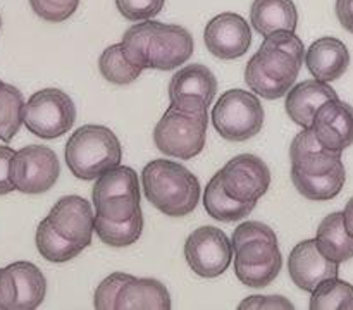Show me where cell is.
<instances>
[{
  "instance_id": "1f68e13d",
  "label": "cell",
  "mask_w": 353,
  "mask_h": 310,
  "mask_svg": "<svg viewBox=\"0 0 353 310\" xmlns=\"http://www.w3.org/2000/svg\"><path fill=\"white\" fill-rule=\"evenodd\" d=\"M81 0H30L33 12L47 23H62L78 9Z\"/></svg>"
},
{
  "instance_id": "e0dca14e",
  "label": "cell",
  "mask_w": 353,
  "mask_h": 310,
  "mask_svg": "<svg viewBox=\"0 0 353 310\" xmlns=\"http://www.w3.org/2000/svg\"><path fill=\"white\" fill-rule=\"evenodd\" d=\"M288 272L292 281L303 291L312 293L324 279L338 278L340 264L321 254L317 240H303L288 257Z\"/></svg>"
},
{
  "instance_id": "6da1fadb",
  "label": "cell",
  "mask_w": 353,
  "mask_h": 310,
  "mask_svg": "<svg viewBox=\"0 0 353 310\" xmlns=\"http://www.w3.org/2000/svg\"><path fill=\"white\" fill-rule=\"evenodd\" d=\"M305 45L295 31L269 34L248 61L245 83L262 99H281L295 85L305 61Z\"/></svg>"
},
{
  "instance_id": "d6986e66",
  "label": "cell",
  "mask_w": 353,
  "mask_h": 310,
  "mask_svg": "<svg viewBox=\"0 0 353 310\" xmlns=\"http://www.w3.org/2000/svg\"><path fill=\"white\" fill-rule=\"evenodd\" d=\"M169 310L171 295L161 281L126 274L114 302V310Z\"/></svg>"
},
{
  "instance_id": "f546056e",
  "label": "cell",
  "mask_w": 353,
  "mask_h": 310,
  "mask_svg": "<svg viewBox=\"0 0 353 310\" xmlns=\"http://www.w3.org/2000/svg\"><path fill=\"white\" fill-rule=\"evenodd\" d=\"M312 310H353V286L338 278L324 279L310 296Z\"/></svg>"
},
{
  "instance_id": "e575fe53",
  "label": "cell",
  "mask_w": 353,
  "mask_h": 310,
  "mask_svg": "<svg viewBox=\"0 0 353 310\" xmlns=\"http://www.w3.org/2000/svg\"><path fill=\"white\" fill-rule=\"evenodd\" d=\"M238 309H264V310H274V309H295L288 298L281 295H254L245 298L243 302L238 305Z\"/></svg>"
},
{
  "instance_id": "4dcf8cb0",
  "label": "cell",
  "mask_w": 353,
  "mask_h": 310,
  "mask_svg": "<svg viewBox=\"0 0 353 310\" xmlns=\"http://www.w3.org/2000/svg\"><path fill=\"white\" fill-rule=\"evenodd\" d=\"M141 212L140 195L124 193V195H112L103 198L95 205L97 216H102L112 223H126Z\"/></svg>"
},
{
  "instance_id": "44dd1931",
  "label": "cell",
  "mask_w": 353,
  "mask_h": 310,
  "mask_svg": "<svg viewBox=\"0 0 353 310\" xmlns=\"http://www.w3.org/2000/svg\"><path fill=\"white\" fill-rule=\"evenodd\" d=\"M333 99H340L330 83L319 81V79H307L292 86L286 95L285 109L290 119L302 127L312 126L314 116L317 109L324 102Z\"/></svg>"
},
{
  "instance_id": "8992f818",
  "label": "cell",
  "mask_w": 353,
  "mask_h": 310,
  "mask_svg": "<svg viewBox=\"0 0 353 310\" xmlns=\"http://www.w3.org/2000/svg\"><path fill=\"white\" fill-rule=\"evenodd\" d=\"M64 157L76 178L93 181L121 164L123 147L119 138L107 126L85 124L71 134L65 143Z\"/></svg>"
},
{
  "instance_id": "d4e9b609",
  "label": "cell",
  "mask_w": 353,
  "mask_h": 310,
  "mask_svg": "<svg viewBox=\"0 0 353 310\" xmlns=\"http://www.w3.org/2000/svg\"><path fill=\"white\" fill-rule=\"evenodd\" d=\"M34 241H37V248L41 257L48 262H55V264H62V262L78 257L85 248L83 245H78L62 236L48 219H43L38 224Z\"/></svg>"
},
{
  "instance_id": "3957f363",
  "label": "cell",
  "mask_w": 353,
  "mask_h": 310,
  "mask_svg": "<svg viewBox=\"0 0 353 310\" xmlns=\"http://www.w3.org/2000/svg\"><path fill=\"white\" fill-rule=\"evenodd\" d=\"M123 45L131 62L141 69L172 71L193 54V37L186 28L152 19L128 28Z\"/></svg>"
},
{
  "instance_id": "52a82bcc",
  "label": "cell",
  "mask_w": 353,
  "mask_h": 310,
  "mask_svg": "<svg viewBox=\"0 0 353 310\" xmlns=\"http://www.w3.org/2000/svg\"><path fill=\"white\" fill-rule=\"evenodd\" d=\"M209 114L169 105L154 127V143L169 157L190 161L205 147Z\"/></svg>"
},
{
  "instance_id": "74e56055",
  "label": "cell",
  "mask_w": 353,
  "mask_h": 310,
  "mask_svg": "<svg viewBox=\"0 0 353 310\" xmlns=\"http://www.w3.org/2000/svg\"><path fill=\"white\" fill-rule=\"evenodd\" d=\"M343 216H345V226H347L348 233L353 236V196L347 202L343 210Z\"/></svg>"
},
{
  "instance_id": "d590c367",
  "label": "cell",
  "mask_w": 353,
  "mask_h": 310,
  "mask_svg": "<svg viewBox=\"0 0 353 310\" xmlns=\"http://www.w3.org/2000/svg\"><path fill=\"white\" fill-rule=\"evenodd\" d=\"M16 152L10 147L0 145V195H7V193L14 192V183L10 178V162Z\"/></svg>"
},
{
  "instance_id": "5bb4252c",
  "label": "cell",
  "mask_w": 353,
  "mask_h": 310,
  "mask_svg": "<svg viewBox=\"0 0 353 310\" xmlns=\"http://www.w3.org/2000/svg\"><path fill=\"white\" fill-rule=\"evenodd\" d=\"M217 93V79L203 64H188L179 69L169 83L171 105L190 112H207Z\"/></svg>"
},
{
  "instance_id": "ba28073f",
  "label": "cell",
  "mask_w": 353,
  "mask_h": 310,
  "mask_svg": "<svg viewBox=\"0 0 353 310\" xmlns=\"http://www.w3.org/2000/svg\"><path fill=\"white\" fill-rule=\"evenodd\" d=\"M212 124L228 141H247L264 126V107L247 90H228L212 109Z\"/></svg>"
},
{
  "instance_id": "d6a6232c",
  "label": "cell",
  "mask_w": 353,
  "mask_h": 310,
  "mask_svg": "<svg viewBox=\"0 0 353 310\" xmlns=\"http://www.w3.org/2000/svg\"><path fill=\"white\" fill-rule=\"evenodd\" d=\"M165 0H116V6L128 21H147L164 9Z\"/></svg>"
},
{
  "instance_id": "2e32d148",
  "label": "cell",
  "mask_w": 353,
  "mask_h": 310,
  "mask_svg": "<svg viewBox=\"0 0 353 310\" xmlns=\"http://www.w3.org/2000/svg\"><path fill=\"white\" fill-rule=\"evenodd\" d=\"M310 127L324 148L341 154L353 145V107L340 99L327 100L317 109Z\"/></svg>"
},
{
  "instance_id": "9c48e42d",
  "label": "cell",
  "mask_w": 353,
  "mask_h": 310,
  "mask_svg": "<svg viewBox=\"0 0 353 310\" xmlns=\"http://www.w3.org/2000/svg\"><path fill=\"white\" fill-rule=\"evenodd\" d=\"M24 126L38 138L54 140L68 133L76 121V105L59 88L34 92L24 103Z\"/></svg>"
},
{
  "instance_id": "7c38bea8",
  "label": "cell",
  "mask_w": 353,
  "mask_h": 310,
  "mask_svg": "<svg viewBox=\"0 0 353 310\" xmlns=\"http://www.w3.org/2000/svg\"><path fill=\"white\" fill-rule=\"evenodd\" d=\"M233 251L230 238L216 226L199 227L186 238L185 243L186 262L202 278H217L228 271Z\"/></svg>"
},
{
  "instance_id": "4316f807",
  "label": "cell",
  "mask_w": 353,
  "mask_h": 310,
  "mask_svg": "<svg viewBox=\"0 0 353 310\" xmlns=\"http://www.w3.org/2000/svg\"><path fill=\"white\" fill-rule=\"evenodd\" d=\"M124 193L140 195V183H138L134 169L126 167V165H117V167L109 169L97 178L95 186L92 189V198L97 205L103 198H109L112 195H124Z\"/></svg>"
},
{
  "instance_id": "ffe728a7",
  "label": "cell",
  "mask_w": 353,
  "mask_h": 310,
  "mask_svg": "<svg viewBox=\"0 0 353 310\" xmlns=\"http://www.w3.org/2000/svg\"><path fill=\"white\" fill-rule=\"evenodd\" d=\"M305 64L310 74L319 81H336L348 71L350 52L338 38L323 37L314 41L305 52Z\"/></svg>"
},
{
  "instance_id": "83f0119b",
  "label": "cell",
  "mask_w": 353,
  "mask_h": 310,
  "mask_svg": "<svg viewBox=\"0 0 353 310\" xmlns=\"http://www.w3.org/2000/svg\"><path fill=\"white\" fill-rule=\"evenodd\" d=\"M143 231V214H137L133 219L126 223H112L102 216L95 214V233L100 241L109 247L123 248L137 243Z\"/></svg>"
},
{
  "instance_id": "277c9868",
  "label": "cell",
  "mask_w": 353,
  "mask_h": 310,
  "mask_svg": "<svg viewBox=\"0 0 353 310\" xmlns=\"http://www.w3.org/2000/svg\"><path fill=\"white\" fill-rule=\"evenodd\" d=\"M234 250V274L250 288L269 286L283 267L274 229L259 220H247L231 236Z\"/></svg>"
},
{
  "instance_id": "836d02e7",
  "label": "cell",
  "mask_w": 353,
  "mask_h": 310,
  "mask_svg": "<svg viewBox=\"0 0 353 310\" xmlns=\"http://www.w3.org/2000/svg\"><path fill=\"white\" fill-rule=\"evenodd\" d=\"M126 274L124 272H114L109 278L103 279L95 289V296H93V307L99 310H114V302H116V295L119 291L121 285H123Z\"/></svg>"
},
{
  "instance_id": "8d00e7d4",
  "label": "cell",
  "mask_w": 353,
  "mask_h": 310,
  "mask_svg": "<svg viewBox=\"0 0 353 310\" xmlns=\"http://www.w3.org/2000/svg\"><path fill=\"white\" fill-rule=\"evenodd\" d=\"M336 17L345 30L353 33V0H336Z\"/></svg>"
},
{
  "instance_id": "f35d334b",
  "label": "cell",
  "mask_w": 353,
  "mask_h": 310,
  "mask_svg": "<svg viewBox=\"0 0 353 310\" xmlns=\"http://www.w3.org/2000/svg\"><path fill=\"white\" fill-rule=\"evenodd\" d=\"M0 28H2V16H0Z\"/></svg>"
},
{
  "instance_id": "484cf974",
  "label": "cell",
  "mask_w": 353,
  "mask_h": 310,
  "mask_svg": "<svg viewBox=\"0 0 353 310\" xmlns=\"http://www.w3.org/2000/svg\"><path fill=\"white\" fill-rule=\"evenodd\" d=\"M99 69L103 78L114 85H130V83L137 81L143 72V69L133 64L126 55L123 41L110 45L102 52L99 59Z\"/></svg>"
},
{
  "instance_id": "30bf717a",
  "label": "cell",
  "mask_w": 353,
  "mask_h": 310,
  "mask_svg": "<svg viewBox=\"0 0 353 310\" xmlns=\"http://www.w3.org/2000/svg\"><path fill=\"white\" fill-rule=\"evenodd\" d=\"M61 174L59 157L43 145H28L14 154L10 162V178L14 188L26 195H40L57 183Z\"/></svg>"
},
{
  "instance_id": "9a60e30c",
  "label": "cell",
  "mask_w": 353,
  "mask_h": 310,
  "mask_svg": "<svg viewBox=\"0 0 353 310\" xmlns=\"http://www.w3.org/2000/svg\"><path fill=\"white\" fill-rule=\"evenodd\" d=\"M205 47L221 61H233L247 54L252 45V30L240 14L223 12L212 17L203 31Z\"/></svg>"
},
{
  "instance_id": "8fae6325",
  "label": "cell",
  "mask_w": 353,
  "mask_h": 310,
  "mask_svg": "<svg viewBox=\"0 0 353 310\" xmlns=\"http://www.w3.org/2000/svg\"><path fill=\"white\" fill-rule=\"evenodd\" d=\"M47 293V279L34 264L12 262L0 269V309L33 310L40 307Z\"/></svg>"
},
{
  "instance_id": "4fadbf2b",
  "label": "cell",
  "mask_w": 353,
  "mask_h": 310,
  "mask_svg": "<svg viewBox=\"0 0 353 310\" xmlns=\"http://www.w3.org/2000/svg\"><path fill=\"white\" fill-rule=\"evenodd\" d=\"M219 174L228 195L240 202L257 203L271 186V171L268 164L252 154L233 157L221 169Z\"/></svg>"
},
{
  "instance_id": "7a4b0ae2",
  "label": "cell",
  "mask_w": 353,
  "mask_h": 310,
  "mask_svg": "<svg viewBox=\"0 0 353 310\" xmlns=\"http://www.w3.org/2000/svg\"><path fill=\"white\" fill-rule=\"evenodd\" d=\"M292 181L302 196L314 202H326L340 195L347 181L341 154L319 143L312 127H303L290 147Z\"/></svg>"
},
{
  "instance_id": "7402d4cb",
  "label": "cell",
  "mask_w": 353,
  "mask_h": 310,
  "mask_svg": "<svg viewBox=\"0 0 353 310\" xmlns=\"http://www.w3.org/2000/svg\"><path fill=\"white\" fill-rule=\"evenodd\" d=\"M250 23L265 38L276 31H295L299 26V12L292 0H254Z\"/></svg>"
},
{
  "instance_id": "5b68a950",
  "label": "cell",
  "mask_w": 353,
  "mask_h": 310,
  "mask_svg": "<svg viewBox=\"0 0 353 310\" xmlns=\"http://www.w3.org/2000/svg\"><path fill=\"white\" fill-rule=\"evenodd\" d=\"M148 202L169 217L188 216L200 200V183L190 169L174 161L155 158L141 172Z\"/></svg>"
},
{
  "instance_id": "cb8c5ba5",
  "label": "cell",
  "mask_w": 353,
  "mask_h": 310,
  "mask_svg": "<svg viewBox=\"0 0 353 310\" xmlns=\"http://www.w3.org/2000/svg\"><path fill=\"white\" fill-rule=\"evenodd\" d=\"M203 207H205L207 214L216 220L233 223V220H240L247 217L255 209V203L240 202V200H234L233 196L228 195L223 181H221V174L216 172L209 181V185L205 186Z\"/></svg>"
},
{
  "instance_id": "f1b7e54d",
  "label": "cell",
  "mask_w": 353,
  "mask_h": 310,
  "mask_svg": "<svg viewBox=\"0 0 353 310\" xmlns=\"http://www.w3.org/2000/svg\"><path fill=\"white\" fill-rule=\"evenodd\" d=\"M24 96L16 86L0 81V140L9 143L24 124Z\"/></svg>"
},
{
  "instance_id": "603a6c76",
  "label": "cell",
  "mask_w": 353,
  "mask_h": 310,
  "mask_svg": "<svg viewBox=\"0 0 353 310\" xmlns=\"http://www.w3.org/2000/svg\"><path fill=\"white\" fill-rule=\"evenodd\" d=\"M317 247L330 260L347 262L353 257V236L345 226L343 212H333L321 220L317 227Z\"/></svg>"
},
{
  "instance_id": "ac0fdd59",
  "label": "cell",
  "mask_w": 353,
  "mask_h": 310,
  "mask_svg": "<svg viewBox=\"0 0 353 310\" xmlns=\"http://www.w3.org/2000/svg\"><path fill=\"white\" fill-rule=\"evenodd\" d=\"M52 226L74 243L88 247L95 231V214L92 203L79 195H68L57 200L48 212Z\"/></svg>"
}]
</instances>
